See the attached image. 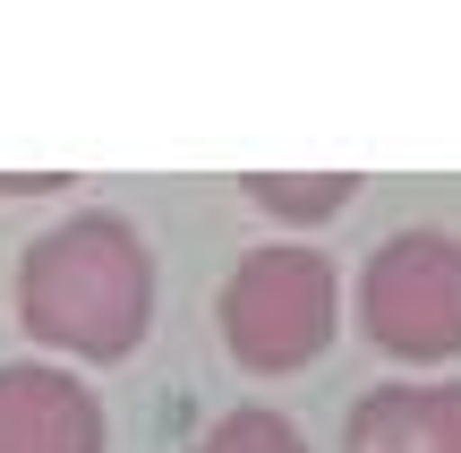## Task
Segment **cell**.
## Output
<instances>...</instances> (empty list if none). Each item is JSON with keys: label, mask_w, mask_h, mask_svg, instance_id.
Here are the masks:
<instances>
[{"label": "cell", "mask_w": 461, "mask_h": 453, "mask_svg": "<svg viewBox=\"0 0 461 453\" xmlns=\"http://www.w3.org/2000/svg\"><path fill=\"white\" fill-rule=\"evenodd\" d=\"M17 325L68 359H129L154 325V249L129 214L86 205L17 257Z\"/></svg>", "instance_id": "1"}, {"label": "cell", "mask_w": 461, "mask_h": 453, "mask_svg": "<svg viewBox=\"0 0 461 453\" xmlns=\"http://www.w3.org/2000/svg\"><path fill=\"white\" fill-rule=\"evenodd\" d=\"M333 317H342V274L316 249H248L240 266L222 274V351L240 359L248 376H291L308 368L333 342Z\"/></svg>", "instance_id": "2"}, {"label": "cell", "mask_w": 461, "mask_h": 453, "mask_svg": "<svg viewBox=\"0 0 461 453\" xmlns=\"http://www.w3.org/2000/svg\"><path fill=\"white\" fill-rule=\"evenodd\" d=\"M359 334L402 368H445L461 359V240L436 222L384 231L359 266Z\"/></svg>", "instance_id": "3"}, {"label": "cell", "mask_w": 461, "mask_h": 453, "mask_svg": "<svg viewBox=\"0 0 461 453\" xmlns=\"http://www.w3.org/2000/svg\"><path fill=\"white\" fill-rule=\"evenodd\" d=\"M112 420L103 403L51 359H9L0 368V453H103Z\"/></svg>", "instance_id": "4"}, {"label": "cell", "mask_w": 461, "mask_h": 453, "mask_svg": "<svg viewBox=\"0 0 461 453\" xmlns=\"http://www.w3.org/2000/svg\"><path fill=\"white\" fill-rule=\"evenodd\" d=\"M342 453H461V376L367 385L342 420Z\"/></svg>", "instance_id": "5"}, {"label": "cell", "mask_w": 461, "mask_h": 453, "mask_svg": "<svg viewBox=\"0 0 461 453\" xmlns=\"http://www.w3.org/2000/svg\"><path fill=\"white\" fill-rule=\"evenodd\" d=\"M248 205H265L274 222H325L359 197V171H248Z\"/></svg>", "instance_id": "6"}, {"label": "cell", "mask_w": 461, "mask_h": 453, "mask_svg": "<svg viewBox=\"0 0 461 453\" xmlns=\"http://www.w3.org/2000/svg\"><path fill=\"white\" fill-rule=\"evenodd\" d=\"M188 453H308V437H299L274 403H240V411H222Z\"/></svg>", "instance_id": "7"}, {"label": "cell", "mask_w": 461, "mask_h": 453, "mask_svg": "<svg viewBox=\"0 0 461 453\" xmlns=\"http://www.w3.org/2000/svg\"><path fill=\"white\" fill-rule=\"evenodd\" d=\"M68 171H34V180H0V197H60Z\"/></svg>", "instance_id": "8"}]
</instances>
